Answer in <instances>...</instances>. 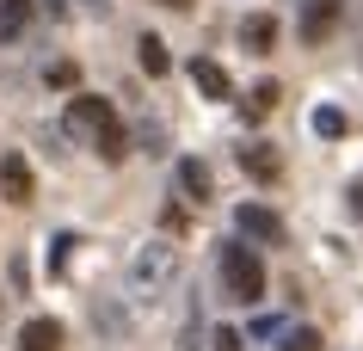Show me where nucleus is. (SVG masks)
<instances>
[{
  "instance_id": "nucleus-1",
  "label": "nucleus",
  "mask_w": 363,
  "mask_h": 351,
  "mask_svg": "<svg viewBox=\"0 0 363 351\" xmlns=\"http://www.w3.org/2000/svg\"><path fill=\"white\" fill-rule=\"evenodd\" d=\"M62 130H68L74 142H86L99 160H123V123H117L111 99H99V93L68 99V111H62Z\"/></svg>"
},
{
  "instance_id": "nucleus-2",
  "label": "nucleus",
  "mask_w": 363,
  "mask_h": 351,
  "mask_svg": "<svg viewBox=\"0 0 363 351\" xmlns=\"http://www.w3.org/2000/svg\"><path fill=\"white\" fill-rule=\"evenodd\" d=\"M172 272H179V253H172L167 240L135 247V259H130V296H135V308H154V302L167 296Z\"/></svg>"
},
{
  "instance_id": "nucleus-3",
  "label": "nucleus",
  "mask_w": 363,
  "mask_h": 351,
  "mask_svg": "<svg viewBox=\"0 0 363 351\" xmlns=\"http://www.w3.org/2000/svg\"><path fill=\"white\" fill-rule=\"evenodd\" d=\"M216 265H222V290L234 302H265V259L252 253L247 240H222Z\"/></svg>"
},
{
  "instance_id": "nucleus-4",
  "label": "nucleus",
  "mask_w": 363,
  "mask_h": 351,
  "mask_svg": "<svg viewBox=\"0 0 363 351\" xmlns=\"http://www.w3.org/2000/svg\"><path fill=\"white\" fill-rule=\"evenodd\" d=\"M38 191V179L25 167V155H0V197H13V204H31Z\"/></svg>"
},
{
  "instance_id": "nucleus-5",
  "label": "nucleus",
  "mask_w": 363,
  "mask_h": 351,
  "mask_svg": "<svg viewBox=\"0 0 363 351\" xmlns=\"http://www.w3.org/2000/svg\"><path fill=\"white\" fill-rule=\"evenodd\" d=\"M339 0H308L302 6V43H326L333 38V25H339Z\"/></svg>"
},
{
  "instance_id": "nucleus-6",
  "label": "nucleus",
  "mask_w": 363,
  "mask_h": 351,
  "mask_svg": "<svg viewBox=\"0 0 363 351\" xmlns=\"http://www.w3.org/2000/svg\"><path fill=\"white\" fill-rule=\"evenodd\" d=\"M234 222H240V234H252V240H271V247L284 240V222H277L265 204H240V210H234Z\"/></svg>"
},
{
  "instance_id": "nucleus-7",
  "label": "nucleus",
  "mask_w": 363,
  "mask_h": 351,
  "mask_svg": "<svg viewBox=\"0 0 363 351\" xmlns=\"http://www.w3.org/2000/svg\"><path fill=\"white\" fill-rule=\"evenodd\" d=\"M191 80H197V93H203V99H234L228 68H222V62H210V56H197V62H191Z\"/></svg>"
},
{
  "instance_id": "nucleus-8",
  "label": "nucleus",
  "mask_w": 363,
  "mask_h": 351,
  "mask_svg": "<svg viewBox=\"0 0 363 351\" xmlns=\"http://www.w3.org/2000/svg\"><path fill=\"white\" fill-rule=\"evenodd\" d=\"M19 351H62V327L50 321V314L25 321V327H19Z\"/></svg>"
},
{
  "instance_id": "nucleus-9",
  "label": "nucleus",
  "mask_w": 363,
  "mask_h": 351,
  "mask_svg": "<svg viewBox=\"0 0 363 351\" xmlns=\"http://www.w3.org/2000/svg\"><path fill=\"white\" fill-rule=\"evenodd\" d=\"M240 43H247L252 56H265L271 43H277V19H271V13H247V19H240Z\"/></svg>"
},
{
  "instance_id": "nucleus-10",
  "label": "nucleus",
  "mask_w": 363,
  "mask_h": 351,
  "mask_svg": "<svg viewBox=\"0 0 363 351\" xmlns=\"http://www.w3.org/2000/svg\"><path fill=\"white\" fill-rule=\"evenodd\" d=\"M179 185H185V197H197V204H203V197H216V179H210V167H203L197 155L179 160Z\"/></svg>"
},
{
  "instance_id": "nucleus-11",
  "label": "nucleus",
  "mask_w": 363,
  "mask_h": 351,
  "mask_svg": "<svg viewBox=\"0 0 363 351\" xmlns=\"http://www.w3.org/2000/svg\"><path fill=\"white\" fill-rule=\"evenodd\" d=\"M240 167H247L252 179H277V173H284V160H277V148H265V142H252V148H240Z\"/></svg>"
},
{
  "instance_id": "nucleus-12",
  "label": "nucleus",
  "mask_w": 363,
  "mask_h": 351,
  "mask_svg": "<svg viewBox=\"0 0 363 351\" xmlns=\"http://www.w3.org/2000/svg\"><path fill=\"white\" fill-rule=\"evenodd\" d=\"M271 111H277V80H259V87L240 99V117H247V123H259V117H271Z\"/></svg>"
},
{
  "instance_id": "nucleus-13",
  "label": "nucleus",
  "mask_w": 363,
  "mask_h": 351,
  "mask_svg": "<svg viewBox=\"0 0 363 351\" xmlns=\"http://www.w3.org/2000/svg\"><path fill=\"white\" fill-rule=\"evenodd\" d=\"M31 25V0H0V43H13Z\"/></svg>"
},
{
  "instance_id": "nucleus-14",
  "label": "nucleus",
  "mask_w": 363,
  "mask_h": 351,
  "mask_svg": "<svg viewBox=\"0 0 363 351\" xmlns=\"http://www.w3.org/2000/svg\"><path fill=\"white\" fill-rule=\"evenodd\" d=\"M135 50H142V74H154V80L167 74V43H160V38H142Z\"/></svg>"
},
{
  "instance_id": "nucleus-15",
  "label": "nucleus",
  "mask_w": 363,
  "mask_h": 351,
  "mask_svg": "<svg viewBox=\"0 0 363 351\" xmlns=\"http://www.w3.org/2000/svg\"><path fill=\"white\" fill-rule=\"evenodd\" d=\"M68 259H74V234H56L50 240V277H68Z\"/></svg>"
},
{
  "instance_id": "nucleus-16",
  "label": "nucleus",
  "mask_w": 363,
  "mask_h": 351,
  "mask_svg": "<svg viewBox=\"0 0 363 351\" xmlns=\"http://www.w3.org/2000/svg\"><path fill=\"white\" fill-rule=\"evenodd\" d=\"M277 351H320V333H314V327H289Z\"/></svg>"
},
{
  "instance_id": "nucleus-17",
  "label": "nucleus",
  "mask_w": 363,
  "mask_h": 351,
  "mask_svg": "<svg viewBox=\"0 0 363 351\" xmlns=\"http://www.w3.org/2000/svg\"><path fill=\"white\" fill-rule=\"evenodd\" d=\"M314 130H320V136H345V111L320 105V111H314Z\"/></svg>"
},
{
  "instance_id": "nucleus-18",
  "label": "nucleus",
  "mask_w": 363,
  "mask_h": 351,
  "mask_svg": "<svg viewBox=\"0 0 363 351\" xmlns=\"http://www.w3.org/2000/svg\"><path fill=\"white\" fill-rule=\"evenodd\" d=\"M74 80H80L74 62H50V87H74Z\"/></svg>"
},
{
  "instance_id": "nucleus-19",
  "label": "nucleus",
  "mask_w": 363,
  "mask_h": 351,
  "mask_svg": "<svg viewBox=\"0 0 363 351\" xmlns=\"http://www.w3.org/2000/svg\"><path fill=\"white\" fill-rule=\"evenodd\" d=\"M210 345H216V351H240V333H228V327H216V333H210Z\"/></svg>"
},
{
  "instance_id": "nucleus-20",
  "label": "nucleus",
  "mask_w": 363,
  "mask_h": 351,
  "mask_svg": "<svg viewBox=\"0 0 363 351\" xmlns=\"http://www.w3.org/2000/svg\"><path fill=\"white\" fill-rule=\"evenodd\" d=\"M252 333H259V339H277V333H284V321H271V314H259V321H252Z\"/></svg>"
},
{
  "instance_id": "nucleus-21",
  "label": "nucleus",
  "mask_w": 363,
  "mask_h": 351,
  "mask_svg": "<svg viewBox=\"0 0 363 351\" xmlns=\"http://www.w3.org/2000/svg\"><path fill=\"white\" fill-rule=\"evenodd\" d=\"M160 6H172V13H185V6H191V0H160Z\"/></svg>"
}]
</instances>
